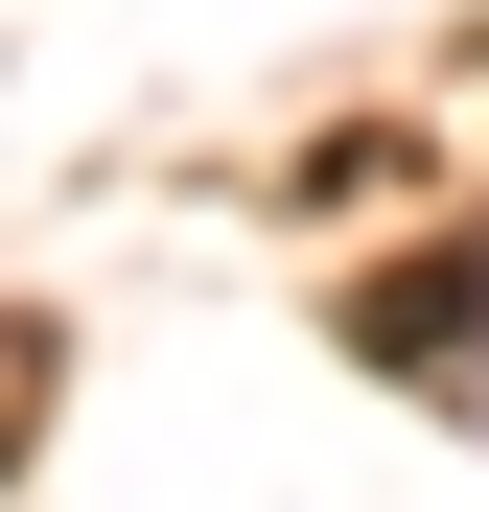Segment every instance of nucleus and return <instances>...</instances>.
Wrapping results in <instances>:
<instances>
[{"mask_svg":"<svg viewBox=\"0 0 489 512\" xmlns=\"http://www.w3.org/2000/svg\"><path fill=\"white\" fill-rule=\"evenodd\" d=\"M350 350H396L420 396H466V256H396V280L350 303Z\"/></svg>","mask_w":489,"mask_h":512,"instance_id":"f257e3e1","label":"nucleus"}]
</instances>
